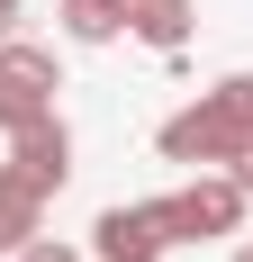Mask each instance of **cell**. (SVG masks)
Listing matches in <instances>:
<instances>
[{
    "label": "cell",
    "instance_id": "1",
    "mask_svg": "<svg viewBox=\"0 0 253 262\" xmlns=\"http://www.w3.org/2000/svg\"><path fill=\"white\" fill-rule=\"evenodd\" d=\"M154 145H163V163H190V172H226V163H235V154L253 145V127L235 118L226 100H217V91H208V100H190V108H172Z\"/></svg>",
    "mask_w": 253,
    "mask_h": 262
},
{
    "label": "cell",
    "instance_id": "2",
    "mask_svg": "<svg viewBox=\"0 0 253 262\" xmlns=\"http://www.w3.org/2000/svg\"><path fill=\"white\" fill-rule=\"evenodd\" d=\"M145 208H154V226H163L172 244H208V235H235L253 199L226 181V172H199L190 190H163V199H145Z\"/></svg>",
    "mask_w": 253,
    "mask_h": 262
},
{
    "label": "cell",
    "instance_id": "3",
    "mask_svg": "<svg viewBox=\"0 0 253 262\" xmlns=\"http://www.w3.org/2000/svg\"><path fill=\"white\" fill-rule=\"evenodd\" d=\"M54 91H64L54 46L9 36V46H0V136H18V127H36V118H54Z\"/></svg>",
    "mask_w": 253,
    "mask_h": 262
},
{
    "label": "cell",
    "instance_id": "4",
    "mask_svg": "<svg viewBox=\"0 0 253 262\" xmlns=\"http://www.w3.org/2000/svg\"><path fill=\"white\" fill-rule=\"evenodd\" d=\"M9 172H18L36 199H54V190L73 181V127H64V118H36V127H18V136H9Z\"/></svg>",
    "mask_w": 253,
    "mask_h": 262
},
{
    "label": "cell",
    "instance_id": "5",
    "mask_svg": "<svg viewBox=\"0 0 253 262\" xmlns=\"http://www.w3.org/2000/svg\"><path fill=\"white\" fill-rule=\"evenodd\" d=\"M172 253V235H163V226H154V208L145 199H136V208H100L91 217V262H163Z\"/></svg>",
    "mask_w": 253,
    "mask_h": 262
},
{
    "label": "cell",
    "instance_id": "6",
    "mask_svg": "<svg viewBox=\"0 0 253 262\" xmlns=\"http://www.w3.org/2000/svg\"><path fill=\"white\" fill-rule=\"evenodd\" d=\"M118 9H126V36L136 46H154V54L190 46V0H118Z\"/></svg>",
    "mask_w": 253,
    "mask_h": 262
},
{
    "label": "cell",
    "instance_id": "7",
    "mask_svg": "<svg viewBox=\"0 0 253 262\" xmlns=\"http://www.w3.org/2000/svg\"><path fill=\"white\" fill-rule=\"evenodd\" d=\"M36 235H46V199L0 163V253H18V244H36Z\"/></svg>",
    "mask_w": 253,
    "mask_h": 262
},
{
    "label": "cell",
    "instance_id": "8",
    "mask_svg": "<svg viewBox=\"0 0 253 262\" xmlns=\"http://www.w3.org/2000/svg\"><path fill=\"white\" fill-rule=\"evenodd\" d=\"M64 36H73V46H118V36H126V9H118V0H64Z\"/></svg>",
    "mask_w": 253,
    "mask_h": 262
},
{
    "label": "cell",
    "instance_id": "9",
    "mask_svg": "<svg viewBox=\"0 0 253 262\" xmlns=\"http://www.w3.org/2000/svg\"><path fill=\"white\" fill-rule=\"evenodd\" d=\"M217 100H226L235 118H244V127H253V73H226V81H217Z\"/></svg>",
    "mask_w": 253,
    "mask_h": 262
},
{
    "label": "cell",
    "instance_id": "10",
    "mask_svg": "<svg viewBox=\"0 0 253 262\" xmlns=\"http://www.w3.org/2000/svg\"><path fill=\"white\" fill-rule=\"evenodd\" d=\"M9 262H91V253H73V244H54V235H36V244H18Z\"/></svg>",
    "mask_w": 253,
    "mask_h": 262
},
{
    "label": "cell",
    "instance_id": "11",
    "mask_svg": "<svg viewBox=\"0 0 253 262\" xmlns=\"http://www.w3.org/2000/svg\"><path fill=\"white\" fill-rule=\"evenodd\" d=\"M226 181H235V190H244V199H253V145H244V154L226 163Z\"/></svg>",
    "mask_w": 253,
    "mask_h": 262
},
{
    "label": "cell",
    "instance_id": "12",
    "mask_svg": "<svg viewBox=\"0 0 253 262\" xmlns=\"http://www.w3.org/2000/svg\"><path fill=\"white\" fill-rule=\"evenodd\" d=\"M9 36H18V0H0V46H9Z\"/></svg>",
    "mask_w": 253,
    "mask_h": 262
},
{
    "label": "cell",
    "instance_id": "13",
    "mask_svg": "<svg viewBox=\"0 0 253 262\" xmlns=\"http://www.w3.org/2000/svg\"><path fill=\"white\" fill-rule=\"evenodd\" d=\"M235 262H253V244H235Z\"/></svg>",
    "mask_w": 253,
    "mask_h": 262
}]
</instances>
